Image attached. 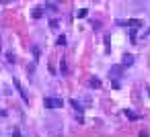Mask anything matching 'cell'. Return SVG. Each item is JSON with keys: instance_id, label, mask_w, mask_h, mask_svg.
<instances>
[{"instance_id": "5", "label": "cell", "mask_w": 150, "mask_h": 137, "mask_svg": "<svg viewBox=\"0 0 150 137\" xmlns=\"http://www.w3.org/2000/svg\"><path fill=\"white\" fill-rule=\"evenodd\" d=\"M123 68H129V66H134V55L132 53H123V64H121Z\"/></svg>"}, {"instance_id": "1", "label": "cell", "mask_w": 150, "mask_h": 137, "mask_svg": "<svg viewBox=\"0 0 150 137\" xmlns=\"http://www.w3.org/2000/svg\"><path fill=\"white\" fill-rule=\"evenodd\" d=\"M43 104H45L47 108H60V106L64 104V100L58 98V96H47V98L43 100Z\"/></svg>"}, {"instance_id": "10", "label": "cell", "mask_w": 150, "mask_h": 137, "mask_svg": "<svg viewBox=\"0 0 150 137\" xmlns=\"http://www.w3.org/2000/svg\"><path fill=\"white\" fill-rule=\"evenodd\" d=\"M86 15H88V10H86V8H82V10H78V13H76V17H78V19H84Z\"/></svg>"}, {"instance_id": "15", "label": "cell", "mask_w": 150, "mask_h": 137, "mask_svg": "<svg viewBox=\"0 0 150 137\" xmlns=\"http://www.w3.org/2000/svg\"><path fill=\"white\" fill-rule=\"evenodd\" d=\"M4 2H13V0H4Z\"/></svg>"}, {"instance_id": "9", "label": "cell", "mask_w": 150, "mask_h": 137, "mask_svg": "<svg viewBox=\"0 0 150 137\" xmlns=\"http://www.w3.org/2000/svg\"><path fill=\"white\" fill-rule=\"evenodd\" d=\"M111 76H113L115 80H119V76H121V70H119L117 66H115V68H111Z\"/></svg>"}, {"instance_id": "4", "label": "cell", "mask_w": 150, "mask_h": 137, "mask_svg": "<svg viewBox=\"0 0 150 137\" xmlns=\"http://www.w3.org/2000/svg\"><path fill=\"white\" fill-rule=\"evenodd\" d=\"M70 104L74 106V110H76V115H78V121L82 123V121H84V119H82V106H80V104L76 102V98H72V100H70Z\"/></svg>"}, {"instance_id": "3", "label": "cell", "mask_w": 150, "mask_h": 137, "mask_svg": "<svg viewBox=\"0 0 150 137\" xmlns=\"http://www.w3.org/2000/svg\"><path fill=\"white\" fill-rule=\"evenodd\" d=\"M15 88L19 90V94H21V98H23V100L27 102V100H29V96H27V92H25V88H23V84H21L19 80H15Z\"/></svg>"}, {"instance_id": "7", "label": "cell", "mask_w": 150, "mask_h": 137, "mask_svg": "<svg viewBox=\"0 0 150 137\" xmlns=\"http://www.w3.org/2000/svg\"><path fill=\"white\" fill-rule=\"evenodd\" d=\"M88 84H91V86H93V88H101V80H99V78H97V76H93V78H91V80H88Z\"/></svg>"}, {"instance_id": "13", "label": "cell", "mask_w": 150, "mask_h": 137, "mask_svg": "<svg viewBox=\"0 0 150 137\" xmlns=\"http://www.w3.org/2000/svg\"><path fill=\"white\" fill-rule=\"evenodd\" d=\"M13 137H21V133H19V131L15 129V131H13Z\"/></svg>"}, {"instance_id": "2", "label": "cell", "mask_w": 150, "mask_h": 137, "mask_svg": "<svg viewBox=\"0 0 150 137\" xmlns=\"http://www.w3.org/2000/svg\"><path fill=\"white\" fill-rule=\"evenodd\" d=\"M117 25H125V27L138 29V27H142V21L140 19H127V21H117Z\"/></svg>"}, {"instance_id": "11", "label": "cell", "mask_w": 150, "mask_h": 137, "mask_svg": "<svg viewBox=\"0 0 150 137\" xmlns=\"http://www.w3.org/2000/svg\"><path fill=\"white\" fill-rule=\"evenodd\" d=\"M50 27H52V29H58V27H60V21H58V19H52V21H50Z\"/></svg>"}, {"instance_id": "12", "label": "cell", "mask_w": 150, "mask_h": 137, "mask_svg": "<svg viewBox=\"0 0 150 137\" xmlns=\"http://www.w3.org/2000/svg\"><path fill=\"white\" fill-rule=\"evenodd\" d=\"M56 43H58V47H60V45H66V37H58Z\"/></svg>"}, {"instance_id": "8", "label": "cell", "mask_w": 150, "mask_h": 137, "mask_svg": "<svg viewBox=\"0 0 150 137\" xmlns=\"http://www.w3.org/2000/svg\"><path fill=\"white\" fill-rule=\"evenodd\" d=\"M41 17H43V8H39V6L33 8V19H41Z\"/></svg>"}, {"instance_id": "14", "label": "cell", "mask_w": 150, "mask_h": 137, "mask_svg": "<svg viewBox=\"0 0 150 137\" xmlns=\"http://www.w3.org/2000/svg\"><path fill=\"white\" fill-rule=\"evenodd\" d=\"M140 137H150V135H148L146 131H142V133H140Z\"/></svg>"}, {"instance_id": "6", "label": "cell", "mask_w": 150, "mask_h": 137, "mask_svg": "<svg viewBox=\"0 0 150 137\" xmlns=\"http://www.w3.org/2000/svg\"><path fill=\"white\" fill-rule=\"evenodd\" d=\"M123 113H125V117H127L129 121H138V119H140V115H136V113H134V110H129V108H127V110H123Z\"/></svg>"}]
</instances>
